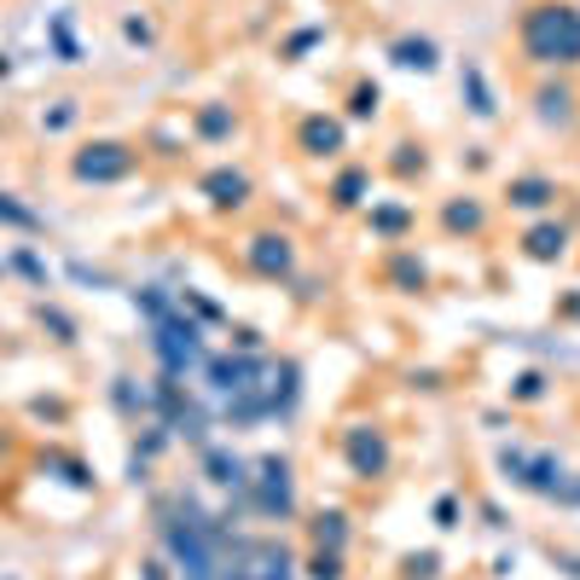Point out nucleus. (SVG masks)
Wrapping results in <instances>:
<instances>
[{
  "label": "nucleus",
  "instance_id": "f257e3e1",
  "mask_svg": "<svg viewBox=\"0 0 580 580\" xmlns=\"http://www.w3.org/2000/svg\"><path fill=\"white\" fill-rule=\"evenodd\" d=\"M516 53L534 70H580V0H528L516 18Z\"/></svg>",
  "mask_w": 580,
  "mask_h": 580
},
{
  "label": "nucleus",
  "instance_id": "f03ea898",
  "mask_svg": "<svg viewBox=\"0 0 580 580\" xmlns=\"http://www.w3.org/2000/svg\"><path fill=\"white\" fill-rule=\"evenodd\" d=\"M244 505H250L261 523H290L297 516V465L285 453H267L250 465V482H244Z\"/></svg>",
  "mask_w": 580,
  "mask_h": 580
},
{
  "label": "nucleus",
  "instance_id": "7ed1b4c3",
  "mask_svg": "<svg viewBox=\"0 0 580 580\" xmlns=\"http://www.w3.org/2000/svg\"><path fill=\"white\" fill-rule=\"evenodd\" d=\"M152 355H157V366L169 371V378H186L192 366L210 360V355H203V325H198V320H186V308H180V302L152 325Z\"/></svg>",
  "mask_w": 580,
  "mask_h": 580
},
{
  "label": "nucleus",
  "instance_id": "20e7f679",
  "mask_svg": "<svg viewBox=\"0 0 580 580\" xmlns=\"http://www.w3.org/2000/svg\"><path fill=\"white\" fill-rule=\"evenodd\" d=\"M337 453H343V465L355 482H383L389 470H395V442H389V430L383 424H348L337 435Z\"/></svg>",
  "mask_w": 580,
  "mask_h": 580
},
{
  "label": "nucleus",
  "instance_id": "39448f33",
  "mask_svg": "<svg viewBox=\"0 0 580 580\" xmlns=\"http://www.w3.org/2000/svg\"><path fill=\"white\" fill-rule=\"evenodd\" d=\"M500 470H505L511 488L534 493V500H551V505H557V493H564V476H569L557 453H528V447H500Z\"/></svg>",
  "mask_w": 580,
  "mask_h": 580
},
{
  "label": "nucleus",
  "instance_id": "423d86ee",
  "mask_svg": "<svg viewBox=\"0 0 580 580\" xmlns=\"http://www.w3.org/2000/svg\"><path fill=\"white\" fill-rule=\"evenodd\" d=\"M134 169H140V152L129 140H88L70 157V175L81 186H116V180H129Z\"/></svg>",
  "mask_w": 580,
  "mask_h": 580
},
{
  "label": "nucleus",
  "instance_id": "0eeeda50",
  "mask_svg": "<svg viewBox=\"0 0 580 580\" xmlns=\"http://www.w3.org/2000/svg\"><path fill=\"white\" fill-rule=\"evenodd\" d=\"M297 238L290 233H279V226H261V233H250L244 238V267H250L256 279H267V285H290L297 279Z\"/></svg>",
  "mask_w": 580,
  "mask_h": 580
},
{
  "label": "nucleus",
  "instance_id": "6e6552de",
  "mask_svg": "<svg viewBox=\"0 0 580 580\" xmlns=\"http://www.w3.org/2000/svg\"><path fill=\"white\" fill-rule=\"evenodd\" d=\"M152 412L163 424H169L175 435H186V442H203V430H210V419H203V406L186 395V383L180 378H169V371H163V378L152 383Z\"/></svg>",
  "mask_w": 580,
  "mask_h": 580
},
{
  "label": "nucleus",
  "instance_id": "1a4fd4ad",
  "mask_svg": "<svg viewBox=\"0 0 580 580\" xmlns=\"http://www.w3.org/2000/svg\"><path fill=\"white\" fill-rule=\"evenodd\" d=\"M261 371H267V355H215V360H203V378H210V389L221 401H238V395H250V389L261 383Z\"/></svg>",
  "mask_w": 580,
  "mask_h": 580
},
{
  "label": "nucleus",
  "instance_id": "9d476101",
  "mask_svg": "<svg viewBox=\"0 0 580 580\" xmlns=\"http://www.w3.org/2000/svg\"><path fill=\"white\" fill-rule=\"evenodd\" d=\"M297 152L308 163H337L348 152V122L343 116H331V111H308L297 122Z\"/></svg>",
  "mask_w": 580,
  "mask_h": 580
},
{
  "label": "nucleus",
  "instance_id": "9b49d317",
  "mask_svg": "<svg viewBox=\"0 0 580 580\" xmlns=\"http://www.w3.org/2000/svg\"><path fill=\"white\" fill-rule=\"evenodd\" d=\"M534 122L551 134H569L580 122V93H575L569 76H546L540 88H534Z\"/></svg>",
  "mask_w": 580,
  "mask_h": 580
},
{
  "label": "nucleus",
  "instance_id": "f8f14e48",
  "mask_svg": "<svg viewBox=\"0 0 580 580\" xmlns=\"http://www.w3.org/2000/svg\"><path fill=\"white\" fill-rule=\"evenodd\" d=\"M569 244H575V233L557 215H540V221H528L523 226V238H516V250H523V261H534V267H557L569 256Z\"/></svg>",
  "mask_w": 580,
  "mask_h": 580
},
{
  "label": "nucleus",
  "instance_id": "ddd939ff",
  "mask_svg": "<svg viewBox=\"0 0 580 580\" xmlns=\"http://www.w3.org/2000/svg\"><path fill=\"white\" fill-rule=\"evenodd\" d=\"M198 192L210 198V210H215V215H238L244 203L256 198V180L244 175V169H233V163H221V169H210V175L198 180Z\"/></svg>",
  "mask_w": 580,
  "mask_h": 580
},
{
  "label": "nucleus",
  "instance_id": "4468645a",
  "mask_svg": "<svg viewBox=\"0 0 580 580\" xmlns=\"http://www.w3.org/2000/svg\"><path fill=\"white\" fill-rule=\"evenodd\" d=\"M557 198H564V186H557L551 175H511L505 180V210H516V215H551L557 210Z\"/></svg>",
  "mask_w": 580,
  "mask_h": 580
},
{
  "label": "nucleus",
  "instance_id": "2eb2a0df",
  "mask_svg": "<svg viewBox=\"0 0 580 580\" xmlns=\"http://www.w3.org/2000/svg\"><path fill=\"white\" fill-rule=\"evenodd\" d=\"M442 233L447 238H482L488 226H493V210H488V198H476V192H459V198H447L442 203Z\"/></svg>",
  "mask_w": 580,
  "mask_h": 580
},
{
  "label": "nucleus",
  "instance_id": "dca6fc26",
  "mask_svg": "<svg viewBox=\"0 0 580 580\" xmlns=\"http://www.w3.org/2000/svg\"><path fill=\"white\" fill-rule=\"evenodd\" d=\"M383 285L401 290V297H424V290H430V261L412 250V244H389V256H383Z\"/></svg>",
  "mask_w": 580,
  "mask_h": 580
},
{
  "label": "nucleus",
  "instance_id": "f3484780",
  "mask_svg": "<svg viewBox=\"0 0 580 580\" xmlns=\"http://www.w3.org/2000/svg\"><path fill=\"white\" fill-rule=\"evenodd\" d=\"M325 198H331V210H337V215H360L371 203V163H343V169L331 175Z\"/></svg>",
  "mask_w": 580,
  "mask_h": 580
},
{
  "label": "nucleus",
  "instance_id": "a211bd4d",
  "mask_svg": "<svg viewBox=\"0 0 580 580\" xmlns=\"http://www.w3.org/2000/svg\"><path fill=\"white\" fill-rule=\"evenodd\" d=\"M360 215H366V226H371V238H378V244H406V233L419 226L412 203H401V198H371Z\"/></svg>",
  "mask_w": 580,
  "mask_h": 580
},
{
  "label": "nucleus",
  "instance_id": "6ab92c4d",
  "mask_svg": "<svg viewBox=\"0 0 580 580\" xmlns=\"http://www.w3.org/2000/svg\"><path fill=\"white\" fill-rule=\"evenodd\" d=\"M244 580H297V557L285 540H256L244 546Z\"/></svg>",
  "mask_w": 580,
  "mask_h": 580
},
{
  "label": "nucleus",
  "instance_id": "aec40b11",
  "mask_svg": "<svg viewBox=\"0 0 580 580\" xmlns=\"http://www.w3.org/2000/svg\"><path fill=\"white\" fill-rule=\"evenodd\" d=\"M233 134H238V111L226 105V99H203L192 111V140L198 145H226Z\"/></svg>",
  "mask_w": 580,
  "mask_h": 580
},
{
  "label": "nucleus",
  "instance_id": "412c9836",
  "mask_svg": "<svg viewBox=\"0 0 580 580\" xmlns=\"http://www.w3.org/2000/svg\"><path fill=\"white\" fill-rule=\"evenodd\" d=\"M459 93H465V105H470L476 122H493V116H500V93H493V81H488V70L476 65V58H465V70H459Z\"/></svg>",
  "mask_w": 580,
  "mask_h": 580
},
{
  "label": "nucleus",
  "instance_id": "4be33fe9",
  "mask_svg": "<svg viewBox=\"0 0 580 580\" xmlns=\"http://www.w3.org/2000/svg\"><path fill=\"white\" fill-rule=\"evenodd\" d=\"M389 65L430 76V70H442V47H435L430 35H395V41H389Z\"/></svg>",
  "mask_w": 580,
  "mask_h": 580
},
{
  "label": "nucleus",
  "instance_id": "5701e85b",
  "mask_svg": "<svg viewBox=\"0 0 580 580\" xmlns=\"http://www.w3.org/2000/svg\"><path fill=\"white\" fill-rule=\"evenodd\" d=\"M203 476H210L215 488L244 493V482H250V465H244L233 447H203Z\"/></svg>",
  "mask_w": 580,
  "mask_h": 580
},
{
  "label": "nucleus",
  "instance_id": "b1692460",
  "mask_svg": "<svg viewBox=\"0 0 580 580\" xmlns=\"http://www.w3.org/2000/svg\"><path fill=\"white\" fill-rule=\"evenodd\" d=\"M308 540L325 546V551H348V516L337 505H320L314 516H308Z\"/></svg>",
  "mask_w": 580,
  "mask_h": 580
},
{
  "label": "nucleus",
  "instance_id": "393cba45",
  "mask_svg": "<svg viewBox=\"0 0 580 580\" xmlns=\"http://www.w3.org/2000/svg\"><path fill=\"white\" fill-rule=\"evenodd\" d=\"M308 580H348V551H325V546H308V557L297 564Z\"/></svg>",
  "mask_w": 580,
  "mask_h": 580
},
{
  "label": "nucleus",
  "instance_id": "a878e982",
  "mask_svg": "<svg viewBox=\"0 0 580 580\" xmlns=\"http://www.w3.org/2000/svg\"><path fill=\"white\" fill-rule=\"evenodd\" d=\"M505 395H511V406H540L551 395V378H546L540 366H528V371H516V378H511Z\"/></svg>",
  "mask_w": 580,
  "mask_h": 580
},
{
  "label": "nucleus",
  "instance_id": "bb28decb",
  "mask_svg": "<svg viewBox=\"0 0 580 580\" xmlns=\"http://www.w3.org/2000/svg\"><path fill=\"white\" fill-rule=\"evenodd\" d=\"M383 169L395 175V180H424V169H430V152H424L419 140H401V145H395V157H389Z\"/></svg>",
  "mask_w": 580,
  "mask_h": 580
},
{
  "label": "nucleus",
  "instance_id": "cd10ccee",
  "mask_svg": "<svg viewBox=\"0 0 580 580\" xmlns=\"http://www.w3.org/2000/svg\"><path fill=\"white\" fill-rule=\"evenodd\" d=\"M35 320H41V331H47V337H53L58 348H76V343H81V331H76V320L65 314V308L41 302V308H35Z\"/></svg>",
  "mask_w": 580,
  "mask_h": 580
},
{
  "label": "nucleus",
  "instance_id": "c85d7f7f",
  "mask_svg": "<svg viewBox=\"0 0 580 580\" xmlns=\"http://www.w3.org/2000/svg\"><path fill=\"white\" fill-rule=\"evenodd\" d=\"M383 111V88L378 81H355V88H348V111H343V122H371Z\"/></svg>",
  "mask_w": 580,
  "mask_h": 580
},
{
  "label": "nucleus",
  "instance_id": "c756f323",
  "mask_svg": "<svg viewBox=\"0 0 580 580\" xmlns=\"http://www.w3.org/2000/svg\"><path fill=\"white\" fill-rule=\"evenodd\" d=\"M175 302H180V308H192V320H198V325H233V320H226V308L210 302L203 290H175Z\"/></svg>",
  "mask_w": 580,
  "mask_h": 580
},
{
  "label": "nucleus",
  "instance_id": "7c9ffc66",
  "mask_svg": "<svg viewBox=\"0 0 580 580\" xmlns=\"http://www.w3.org/2000/svg\"><path fill=\"white\" fill-rule=\"evenodd\" d=\"M81 122V99H53V111H41V134H70Z\"/></svg>",
  "mask_w": 580,
  "mask_h": 580
},
{
  "label": "nucleus",
  "instance_id": "2f4dec72",
  "mask_svg": "<svg viewBox=\"0 0 580 580\" xmlns=\"http://www.w3.org/2000/svg\"><path fill=\"white\" fill-rule=\"evenodd\" d=\"M111 401L129 412V419H140V412H152V389H140L134 378H116L111 383Z\"/></svg>",
  "mask_w": 580,
  "mask_h": 580
},
{
  "label": "nucleus",
  "instance_id": "473e14b6",
  "mask_svg": "<svg viewBox=\"0 0 580 580\" xmlns=\"http://www.w3.org/2000/svg\"><path fill=\"white\" fill-rule=\"evenodd\" d=\"M442 575V551H406L401 557V580H435Z\"/></svg>",
  "mask_w": 580,
  "mask_h": 580
},
{
  "label": "nucleus",
  "instance_id": "72a5a7b5",
  "mask_svg": "<svg viewBox=\"0 0 580 580\" xmlns=\"http://www.w3.org/2000/svg\"><path fill=\"white\" fill-rule=\"evenodd\" d=\"M0 226H24V233H41V215L35 210H24L12 192H0Z\"/></svg>",
  "mask_w": 580,
  "mask_h": 580
},
{
  "label": "nucleus",
  "instance_id": "f704fd0d",
  "mask_svg": "<svg viewBox=\"0 0 580 580\" xmlns=\"http://www.w3.org/2000/svg\"><path fill=\"white\" fill-rule=\"evenodd\" d=\"M320 41H325V24H308V30H297V35L285 41V47H279V58H290V65H297V58H302L308 47H320Z\"/></svg>",
  "mask_w": 580,
  "mask_h": 580
},
{
  "label": "nucleus",
  "instance_id": "c9c22d12",
  "mask_svg": "<svg viewBox=\"0 0 580 580\" xmlns=\"http://www.w3.org/2000/svg\"><path fill=\"white\" fill-rule=\"evenodd\" d=\"M53 47H58V58H65V65H81V47H76V35H70V18H53Z\"/></svg>",
  "mask_w": 580,
  "mask_h": 580
},
{
  "label": "nucleus",
  "instance_id": "e433bc0d",
  "mask_svg": "<svg viewBox=\"0 0 580 580\" xmlns=\"http://www.w3.org/2000/svg\"><path fill=\"white\" fill-rule=\"evenodd\" d=\"M122 35H129L134 41V47H157V30H152V18H122Z\"/></svg>",
  "mask_w": 580,
  "mask_h": 580
},
{
  "label": "nucleus",
  "instance_id": "4c0bfd02",
  "mask_svg": "<svg viewBox=\"0 0 580 580\" xmlns=\"http://www.w3.org/2000/svg\"><path fill=\"white\" fill-rule=\"evenodd\" d=\"M430 516H435V528H459L465 511H459V500H453V493H442V500L430 505Z\"/></svg>",
  "mask_w": 580,
  "mask_h": 580
},
{
  "label": "nucleus",
  "instance_id": "58836bf2",
  "mask_svg": "<svg viewBox=\"0 0 580 580\" xmlns=\"http://www.w3.org/2000/svg\"><path fill=\"white\" fill-rule=\"evenodd\" d=\"M12 267H18L24 279H35L41 290H47V267H41V256H35V250H18V256H12Z\"/></svg>",
  "mask_w": 580,
  "mask_h": 580
},
{
  "label": "nucleus",
  "instance_id": "ea45409f",
  "mask_svg": "<svg viewBox=\"0 0 580 580\" xmlns=\"http://www.w3.org/2000/svg\"><path fill=\"white\" fill-rule=\"evenodd\" d=\"M233 348H238V355H267V348H261V331H256V325H233Z\"/></svg>",
  "mask_w": 580,
  "mask_h": 580
},
{
  "label": "nucleus",
  "instance_id": "a19ab883",
  "mask_svg": "<svg viewBox=\"0 0 580 580\" xmlns=\"http://www.w3.org/2000/svg\"><path fill=\"white\" fill-rule=\"evenodd\" d=\"M140 580H175V564H169V557H145Z\"/></svg>",
  "mask_w": 580,
  "mask_h": 580
},
{
  "label": "nucleus",
  "instance_id": "79ce46f5",
  "mask_svg": "<svg viewBox=\"0 0 580 580\" xmlns=\"http://www.w3.org/2000/svg\"><path fill=\"white\" fill-rule=\"evenodd\" d=\"M551 564L564 569V575H575V580H580V551H557V546H551Z\"/></svg>",
  "mask_w": 580,
  "mask_h": 580
},
{
  "label": "nucleus",
  "instance_id": "37998d69",
  "mask_svg": "<svg viewBox=\"0 0 580 580\" xmlns=\"http://www.w3.org/2000/svg\"><path fill=\"white\" fill-rule=\"evenodd\" d=\"M482 523H488V528H505V511H500V505L488 500V505H482Z\"/></svg>",
  "mask_w": 580,
  "mask_h": 580
},
{
  "label": "nucleus",
  "instance_id": "c03bdc74",
  "mask_svg": "<svg viewBox=\"0 0 580 580\" xmlns=\"http://www.w3.org/2000/svg\"><path fill=\"white\" fill-rule=\"evenodd\" d=\"M557 314H564V320H580V290H575V297H564V308H557Z\"/></svg>",
  "mask_w": 580,
  "mask_h": 580
},
{
  "label": "nucleus",
  "instance_id": "a18cd8bd",
  "mask_svg": "<svg viewBox=\"0 0 580 580\" xmlns=\"http://www.w3.org/2000/svg\"><path fill=\"white\" fill-rule=\"evenodd\" d=\"M7 70H12V58H7V53H0V76H7Z\"/></svg>",
  "mask_w": 580,
  "mask_h": 580
},
{
  "label": "nucleus",
  "instance_id": "49530a36",
  "mask_svg": "<svg viewBox=\"0 0 580 580\" xmlns=\"http://www.w3.org/2000/svg\"><path fill=\"white\" fill-rule=\"evenodd\" d=\"M0 580H7V575H0Z\"/></svg>",
  "mask_w": 580,
  "mask_h": 580
}]
</instances>
